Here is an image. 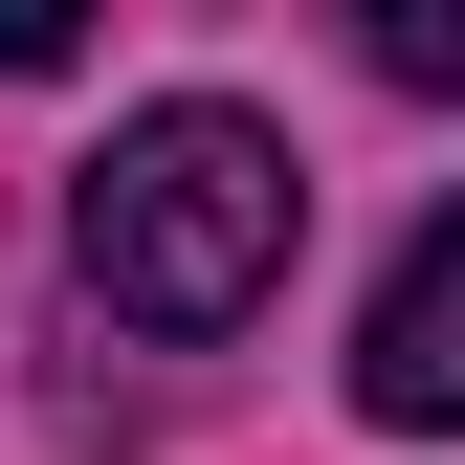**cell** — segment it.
Returning a JSON list of instances; mask_svg holds the SVG:
<instances>
[{
  "label": "cell",
  "mask_w": 465,
  "mask_h": 465,
  "mask_svg": "<svg viewBox=\"0 0 465 465\" xmlns=\"http://www.w3.org/2000/svg\"><path fill=\"white\" fill-rule=\"evenodd\" d=\"M288 222H311L288 134L222 111V89H178V111H134V134L67 178V266H89L134 332H244L266 288H288Z\"/></svg>",
  "instance_id": "cell-1"
},
{
  "label": "cell",
  "mask_w": 465,
  "mask_h": 465,
  "mask_svg": "<svg viewBox=\"0 0 465 465\" xmlns=\"http://www.w3.org/2000/svg\"><path fill=\"white\" fill-rule=\"evenodd\" d=\"M355 421H377V443H465V200L377 266V311H355Z\"/></svg>",
  "instance_id": "cell-2"
},
{
  "label": "cell",
  "mask_w": 465,
  "mask_h": 465,
  "mask_svg": "<svg viewBox=\"0 0 465 465\" xmlns=\"http://www.w3.org/2000/svg\"><path fill=\"white\" fill-rule=\"evenodd\" d=\"M355 45H377V67H399V89H465V0H377V23H355Z\"/></svg>",
  "instance_id": "cell-3"
},
{
  "label": "cell",
  "mask_w": 465,
  "mask_h": 465,
  "mask_svg": "<svg viewBox=\"0 0 465 465\" xmlns=\"http://www.w3.org/2000/svg\"><path fill=\"white\" fill-rule=\"evenodd\" d=\"M67 67V0H0V89H45Z\"/></svg>",
  "instance_id": "cell-4"
}]
</instances>
